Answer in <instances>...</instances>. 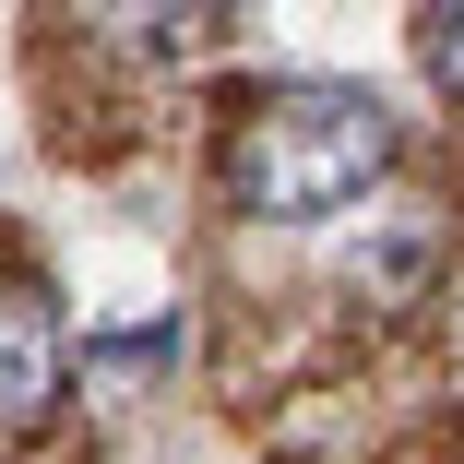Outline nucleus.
<instances>
[{
    "instance_id": "1",
    "label": "nucleus",
    "mask_w": 464,
    "mask_h": 464,
    "mask_svg": "<svg viewBox=\"0 0 464 464\" xmlns=\"http://www.w3.org/2000/svg\"><path fill=\"white\" fill-rule=\"evenodd\" d=\"M382 167H393V120L369 108V96H345V83H298V96L250 108V120H238V155H227L238 203L274 215V227L345 215Z\"/></svg>"
},
{
    "instance_id": "2",
    "label": "nucleus",
    "mask_w": 464,
    "mask_h": 464,
    "mask_svg": "<svg viewBox=\"0 0 464 464\" xmlns=\"http://www.w3.org/2000/svg\"><path fill=\"white\" fill-rule=\"evenodd\" d=\"M60 405V322H48V298H0V429H36Z\"/></svg>"
},
{
    "instance_id": "3",
    "label": "nucleus",
    "mask_w": 464,
    "mask_h": 464,
    "mask_svg": "<svg viewBox=\"0 0 464 464\" xmlns=\"http://www.w3.org/2000/svg\"><path fill=\"white\" fill-rule=\"evenodd\" d=\"M191 36H203V0H120L108 13V48L131 60H191Z\"/></svg>"
},
{
    "instance_id": "4",
    "label": "nucleus",
    "mask_w": 464,
    "mask_h": 464,
    "mask_svg": "<svg viewBox=\"0 0 464 464\" xmlns=\"http://www.w3.org/2000/svg\"><path fill=\"white\" fill-rule=\"evenodd\" d=\"M417 60H429V83H440V96H464V0H440V13H429Z\"/></svg>"
}]
</instances>
